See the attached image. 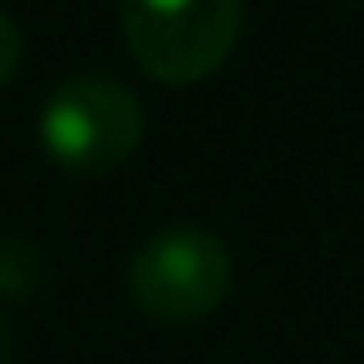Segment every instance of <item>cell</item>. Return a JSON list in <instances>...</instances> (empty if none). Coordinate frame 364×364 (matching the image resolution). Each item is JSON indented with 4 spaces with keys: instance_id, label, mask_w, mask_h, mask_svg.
<instances>
[{
    "instance_id": "obj_1",
    "label": "cell",
    "mask_w": 364,
    "mask_h": 364,
    "mask_svg": "<svg viewBox=\"0 0 364 364\" xmlns=\"http://www.w3.org/2000/svg\"><path fill=\"white\" fill-rule=\"evenodd\" d=\"M120 28L143 74L189 88L231 60L245 0H120Z\"/></svg>"
},
{
    "instance_id": "obj_2",
    "label": "cell",
    "mask_w": 364,
    "mask_h": 364,
    "mask_svg": "<svg viewBox=\"0 0 364 364\" xmlns=\"http://www.w3.org/2000/svg\"><path fill=\"white\" fill-rule=\"evenodd\" d=\"M235 263L208 226H166L129 258V295L157 323H198L231 295Z\"/></svg>"
},
{
    "instance_id": "obj_3",
    "label": "cell",
    "mask_w": 364,
    "mask_h": 364,
    "mask_svg": "<svg viewBox=\"0 0 364 364\" xmlns=\"http://www.w3.org/2000/svg\"><path fill=\"white\" fill-rule=\"evenodd\" d=\"M37 134L60 166L79 176H102L134 157L143 139V107L116 79L74 74L46 97Z\"/></svg>"
},
{
    "instance_id": "obj_4",
    "label": "cell",
    "mask_w": 364,
    "mask_h": 364,
    "mask_svg": "<svg viewBox=\"0 0 364 364\" xmlns=\"http://www.w3.org/2000/svg\"><path fill=\"white\" fill-rule=\"evenodd\" d=\"M37 282V254L23 245H0V295H28Z\"/></svg>"
},
{
    "instance_id": "obj_5",
    "label": "cell",
    "mask_w": 364,
    "mask_h": 364,
    "mask_svg": "<svg viewBox=\"0 0 364 364\" xmlns=\"http://www.w3.org/2000/svg\"><path fill=\"white\" fill-rule=\"evenodd\" d=\"M18 60H23V33H18V23L0 9V88L14 79Z\"/></svg>"
},
{
    "instance_id": "obj_6",
    "label": "cell",
    "mask_w": 364,
    "mask_h": 364,
    "mask_svg": "<svg viewBox=\"0 0 364 364\" xmlns=\"http://www.w3.org/2000/svg\"><path fill=\"white\" fill-rule=\"evenodd\" d=\"M0 364H9V323L0 318Z\"/></svg>"
}]
</instances>
